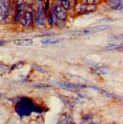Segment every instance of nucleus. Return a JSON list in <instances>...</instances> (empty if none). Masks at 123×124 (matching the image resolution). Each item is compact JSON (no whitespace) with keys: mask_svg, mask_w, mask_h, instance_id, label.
I'll return each mask as SVG.
<instances>
[{"mask_svg":"<svg viewBox=\"0 0 123 124\" xmlns=\"http://www.w3.org/2000/svg\"><path fill=\"white\" fill-rule=\"evenodd\" d=\"M100 91H101V92H102V94H103V95H105V96L106 97V98H113V97L114 96L113 94H112L107 92V91H104V90L100 89Z\"/></svg>","mask_w":123,"mask_h":124,"instance_id":"obj_22","label":"nucleus"},{"mask_svg":"<svg viewBox=\"0 0 123 124\" xmlns=\"http://www.w3.org/2000/svg\"><path fill=\"white\" fill-rule=\"evenodd\" d=\"M60 41L58 38H56V37H44L43 38L40 42L43 44H57Z\"/></svg>","mask_w":123,"mask_h":124,"instance_id":"obj_14","label":"nucleus"},{"mask_svg":"<svg viewBox=\"0 0 123 124\" xmlns=\"http://www.w3.org/2000/svg\"><path fill=\"white\" fill-rule=\"evenodd\" d=\"M94 71L100 75H108L112 73V70L108 68H97L96 67L94 69Z\"/></svg>","mask_w":123,"mask_h":124,"instance_id":"obj_17","label":"nucleus"},{"mask_svg":"<svg viewBox=\"0 0 123 124\" xmlns=\"http://www.w3.org/2000/svg\"><path fill=\"white\" fill-rule=\"evenodd\" d=\"M33 67L34 68L35 70H36V71L39 72H41V73H47L48 72V70L46 69H44L43 67L40 66V65L33 64Z\"/></svg>","mask_w":123,"mask_h":124,"instance_id":"obj_19","label":"nucleus"},{"mask_svg":"<svg viewBox=\"0 0 123 124\" xmlns=\"http://www.w3.org/2000/svg\"><path fill=\"white\" fill-rule=\"evenodd\" d=\"M51 11L55 15L57 20L65 21L68 18L67 11L64 9L58 2H53V4L52 5Z\"/></svg>","mask_w":123,"mask_h":124,"instance_id":"obj_7","label":"nucleus"},{"mask_svg":"<svg viewBox=\"0 0 123 124\" xmlns=\"http://www.w3.org/2000/svg\"><path fill=\"white\" fill-rule=\"evenodd\" d=\"M106 4L111 9H118L122 7V0H106Z\"/></svg>","mask_w":123,"mask_h":124,"instance_id":"obj_12","label":"nucleus"},{"mask_svg":"<svg viewBox=\"0 0 123 124\" xmlns=\"http://www.w3.org/2000/svg\"><path fill=\"white\" fill-rule=\"evenodd\" d=\"M24 28H32L34 26V9L31 5H25L19 22Z\"/></svg>","mask_w":123,"mask_h":124,"instance_id":"obj_3","label":"nucleus"},{"mask_svg":"<svg viewBox=\"0 0 123 124\" xmlns=\"http://www.w3.org/2000/svg\"><path fill=\"white\" fill-rule=\"evenodd\" d=\"M54 84L56 85L60 86L61 88H65L66 90H78V89H82L85 88V85L79 83H74L71 82H54Z\"/></svg>","mask_w":123,"mask_h":124,"instance_id":"obj_9","label":"nucleus"},{"mask_svg":"<svg viewBox=\"0 0 123 124\" xmlns=\"http://www.w3.org/2000/svg\"><path fill=\"white\" fill-rule=\"evenodd\" d=\"M24 7H25L24 0H15L14 12L13 14V22L14 24H18L20 22Z\"/></svg>","mask_w":123,"mask_h":124,"instance_id":"obj_6","label":"nucleus"},{"mask_svg":"<svg viewBox=\"0 0 123 124\" xmlns=\"http://www.w3.org/2000/svg\"><path fill=\"white\" fill-rule=\"evenodd\" d=\"M12 11V0H0V23L6 22Z\"/></svg>","mask_w":123,"mask_h":124,"instance_id":"obj_4","label":"nucleus"},{"mask_svg":"<svg viewBox=\"0 0 123 124\" xmlns=\"http://www.w3.org/2000/svg\"><path fill=\"white\" fill-rule=\"evenodd\" d=\"M58 4H59L66 11H68L71 9L72 5L71 2L69 0H58Z\"/></svg>","mask_w":123,"mask_h":124,"instance_id":"obj_15","label":"nucleus"},{"mask_svg":"<svg viewBox=\"0 0 123 124\" xmlns=\"http://www.w3.org/2000/svg\"><path fill=\"white\" fill-rule=\"evenodd\" d=\"M23 65H24V62H18L17 63L14 64L13 66L11 67V70L12 71V70H14V69H19L23 66Z\"/></svg>","mask_w":123,"mask_h":124,"instance_id":"obj_20","label":"nucleus"},{"mask_svg":"<svg viewBox=\"0 0 123 124\" xmlns=\"http://www.w3.org/2000/svg\"><path fill=\"white\" fill-rule=\"evenodd\" d=\"M36 105L31 99L22 97L15 105V112L21 116H29L32 112H34Z\"/></svg>","mask_w":123,"mask_h":124,"instance_id":"obj_1","label":"nucleus"},{"mask_svg":"<svg viewBox=\"0 0 123 124\" xmlns=\"http://www.w3.org/2000/svg\"><path fill=\"white\" fill-rule=\"evenodd\" d=\"M96 6L95 5H89L85 2H76L75 5L74 6V10L76 14L78 15H83L86 13H90L91 12H94V10H96Z\"/></svg>","mask_w":123,"mask_h":124,"instance_id":"obj_5","label":"nucleus"},{"mask_svg":"<svg viewBox=\"0 0 123 124\" xmlns=\"http://www.w3.org/2000/svg\"><path fill=\"white\" fill-rule=\"evenodd\" d=\"M93 116H94V114H92V113H90H90H87V114H84L82 116V120H84V121H88L90 119H92Z\"/></svg>","mask_w":123,"mask_h":124,"instance_id":"obj_21","label":"nucleus"},{"mask_svg":"<svg viewBox=\"0 0 123 124\" xmlns=\"http://www.w3.org/2000/svg\"><path fill=\"white\" fill-rule=\"evenodd\" d=\"M39 2H43V1H45V0H38Z\"/></svg>","mask_w":123,"mask_h":124,"instance_id":"obj_25","label":"nucleus"},{"mask_svg":"<svg viewBox=\"0 0 123 124\" xmlns=\"http://www.w3.org/2000/svg\"><path fill=\"white\" fill-rule=\"evenodd\" d=\"M13 44L16 46H28L33 45L34 41L32 39H18L13 41Z\"/></svg>","mask_w":123,"mask_h":124,"instance_id":"obj_11","label":"nucleus"},{"mask_svg":"<svg viewBox=\"0 0 123 124\" xmlns=\"http://www.w3.org/2000/svg\"><path fill=\"white\" fill-rule=\"evenodd\" d=\"M112 28L110 25L107 24H101V25H97V26H93L90 28L84 29L82 31H78V34H93V33H98V32L107 31Z\"/></svg>","mask_w":123,"mask_h":124,"instance_id":"obj_8","label":"nucleus"},{"mask_svg":"<svg viewBox=\"0 0 123 124\" xmlns=\"http://www.w3.org/2000/svg\"><path fill=\"white\" fill-rule=\"evenodd\" d=\"M5 44H6V41L3 40H0V46H4Z\"/></svg>","mask_w":123,"mask_h":124,"instance_id":"obj_23","label":"nucleus"},{"mask_svg":"<svg viewBox=\"0 0 123 124\" xmlns=\"http://www.w3.org/2000/svg\"><path fill=\"white\" fill-rule=\"evenodd\" d=\"M34 25L36 28L43 29L46 26V13L45 12L43 5L40 3L36 5L34 10Z\"/></svg>","mask_w":123,"mask_h":124,"instance_id":"obj_2","label":"nucleus"},{"mask_svg":"<svg viewBox=\"0 0 123 124\" xmlns=\"http://www.w3.org/2000/svg\"><path fill=\"white\" fill-rule=\"evenodd\" d=\"M73 124H76V123H73Z\"/></svg>","mask_w":123,"mask_h":124,"instance_id":"obj_27","label":"nucleus"},{"mask_svg":"<svg viewBox=\"0 0 123 124\" xmlns=\"http://www.w3.org/2000/svg\"><path fill=\"white\" fill-rule=\"evenodd\" d=\"M4 97V94H0V99H2Z\"/></svg>","mask_w":123,"mask_h":124,"instance_id":"obj_24","label":"nucleus"},{"mask_svg":"<svg viewBox=\"0 0 123 124\" xmlns=\"http://www.w3.org/2000/svg\"><path fill=\"white\" fill-rule=\"evenodd\" d=\"M111 124H116V123H111Z\"/></svg>","mask_w":123,"mask_h":124,"instance_id":"obj_26","label":"nucleus"},{"mask_svg":"<svg viewBox=\"0 0 123 124\" xmlns=\"http://www.w3.org/2000/svg\"><path fill=\"white\" fill-rule=\"evenodd\" d=\"M120 48H122V45L116 44H110L108 46H106L104 49L106 50H116L120 49Z\"/></svg>","mask_w":123,"mask_h":124,"instance_id":"obj_18","label":"nucleus"},{"mask_svg":"<svg viewBox=\"0 0 123 124\" xmlns=\"http://www.w3.org/2000/svg\"><path fill=\"white\" fill-rule=\"evenodd\" d=\"M47 15V18H46V22L48 24V25H49L50 27H52L53 25H54V24H56V18L55 15L53 14V12H52V11H49L48 12V13L46 14Z\"/></svg>","mask_w":123,"mask_h":124,"instance_id":"obj_13","label":"nucleus"},{"mask_svg":"<svg viewBox=\"0 0 123 124\" xmlns=\"http://www.w3.org/2000/svg\"><path fill=\"white\" fill-rule=\"evenodd\" d=\"M33 88H36V89H43V90H50L52 89V87L51 85H48L46 84L43 83H37V84H34Z\"/></svg>","mask_w":123,"mask_h":124,"instance_id":"obj_16","label":"nucleus"},{"mask_svg":"<svg viewBox=\"0 0 123 124\" xmlns=\"http://www.w3.org/2000/svg\"><path fill=\"white\" fill-rule=\"evenodd\" d=\"M59 98L61 101L63 102V104L69 110H72L74 107V101L68 96H65V95H59Z\"/></svg>","mask_w":123,"mask_h":124,"instance_id":"obj_10","label":"nucleus"}]
</instances>
